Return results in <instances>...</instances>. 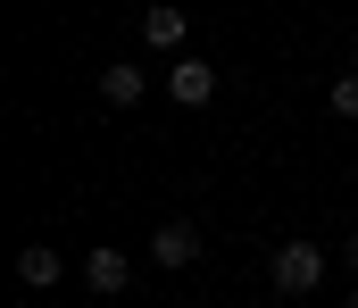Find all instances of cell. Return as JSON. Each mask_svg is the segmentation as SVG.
<instances>
[{
    "label": "cell",
    "instance_id": "1",
    "mask_svg": "<svg viewBox=\"0 0 358 308\" xmlns=\"http://www.w3.org/2000/svg\"><path fill=\"white\" fill-rule=\"evenodd\" d=\"M325 267H334V258H325L317 242H283V250L267 258V284L283 292V300H308V292L325 284Z\"/></svg>",
    "mask_w": 358,
    "mask_h": 308
},
{
    "label": "cell",
    "instance_id": "2",
    "mask_svg": "<svg viewBox=\"0 0 358 308\" xmlns=\"http://www.w3.org/2000/svg\"><path fill=\"white\" fill-rule=\"evenodd\" d=\"M150 258H159V267H200V225H192V217H167V225H150Z\"/></svg>",
    "mask_w": 358,
    "mask_h": 308
},
{
    "label": "cell",
    "instance_id": "3",
    "mask_svg": "<svg viewBox=\"0 0 358 308\" xmlns=\"http://www.w3.org/2000/svg\"><path fill=\"white\" fill-rule=\"evenodd\" d=\"M167 101L176 108H208L217 101V67H208V59H176V67H167Z\"/></svg>",
    "mask_w": 358,
    "mask_h": 308
},
{
    "label": "cell",
    "instance_id": "4",
    "mask_svg": "<svg viewBox=\"0 0 358 308\" xmlns=\"http://www.w3.org/2000/svg\"><path fill=\"white\" fill-rule=\"evenodd\" d=\"M183 34H192V8L183 0H150L142 8V42L150 50H183Z\"/></svg>",
    "mask_w": 358,
    "mask_h": 308
},
{
    "label": "cell",
    "instance_id": "5",
    "mask_svg": "<svg viewBox=\"0 0 358 308\" xmlns=\"http://www.w3.org/2000/svg\"><path fill=\"white\" fill-rule=\"evenodd\" d=\"M59 275H67V258H59L50 242H25V250H17V284H25V292H59Z\"/></svg>",
    "mask_w": 358,
    "mask_h": 308
},
{
    "label": "cell",
    "instance_id": "6",
    "mask_svg": "<svg viewBox=\"0 0 358 308\" xmlns=\"http://www.w3.org/2000/svg\"><path fill=\"white\" fill-rule=\"evenodd\" d=\"M84 284L100 292V300H117V292L134 284V267H125V250H108V242H100V250L84 258Z\"/></svg>",
    "mask_w": 358,
    "mask_h": 308
},
{
    "label": "cell",
    "instance_id": "7",
    "mask_svg": "<svg viewBox=\"0 0 358 308\" xmlns=\"http://www.w3.org/2000/svg\"><path fill=\"white\" fill-rule=\"evenodd\" d=\"M142 92H150V75H142V67H100V101H108V108H134Z\"/></svg>",
    "mask_w": 358,
    "mask_h": 308
},
{
    "label": "cell",
    "instance_id": "8",
    "mask_svg": "<svg viewBox=\"0 0 358 308\" xmlns=\"http://www.w3.org/2000/svg\"><path fill=\"white\" fill-rule=\"evenodd\" d=\"M325 101H334L342 125H358V67H350V75H334V92H325Z\"/></svg>",
    "mask_w": 358,
    "mask_h": 308
},
{
    "label": "cell",
    "instance_id": "9",
    "mask_svg": "<svg viewBox=\"0 0 358 308\" xmlns=\"http://www.w3.org/2000/svg\"><path fill=\"white\" fill-rule=\"evenodd\" d=\"M342 267H358V233H342Z\"/></svg>",
    "mask_w": 358,
    "mask_h": 308
},
{
    "label": "cell",
    "instance_id": "10",
    "mask_svg": "<svg viewBox=\"0 0 358 308\" xmlns=\"http://www.w3.org/2000/svg\"><path fill=\"white\" fill-rule=\"evenodd\" d=\"M8 308H34V300H8Z\"/></svg>",
    "mask_w": 358,
    "mask_h": 308
},
{
    "label": "cell",
    "instance_id": "11",
    "mask_svg": "<svg viewBox=\"0 0 358 308\" xmlns=\"http://www.w3.org/2000/svg\"><path fill=\"white\" fill-rule=\"evenodd\" d=\"M342 308H358V292H350V300H342Z\"/></svg>",
    "mask_w": 358,
    "mask_h": 308
},
{
    "label": "cell",
    "instance_id": "12",
    "mask_svg": "<svg viewBox=\"0 0 358 308\" xmlns=\"http://www.w3.org/2000/svg\"><path fill=\"white\" fill-rule=\"evenodd\" d=\"M350 175H358V167H350Z\"/></svg>",
    "mask_w": 358,
    "mask_h": 308
}]
</instances>
